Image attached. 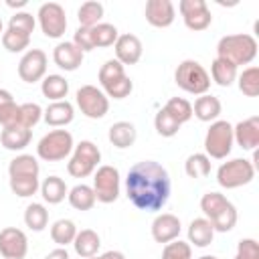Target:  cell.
<instances>
[{"instance_id": "6da1fadb", "label": "cell", "mask_w": 259, "mask_h": 259, "mask_svg": "<svg viewBox=\"0 0 259 259\" xmlns=\"http://www.w3.org/2000/svg\"><path fill=\"white\" fill-rule=\"evenodd\" d=\"M170 188L168 170L154 160H142L134 164L125 178L130 202L144 212L160 210L170 198Z\"/></svg>"}, {"instance_id": "7a4b0ae2", "label": "cell", "mask_w": 259, "mask_h": 259, "mask_svg": "<svg viewBox=\"0 0 259 259\" xmlns=\"http://www.w3.org/2000/svg\"><path fill=\"white\" fill-rule=\"evenodd\" d=\"M200 210L210 221L212 229L219 233H227L237 225V208L231 200L221 192H206L200 198Z\"/></svg>"}, {"instance_id": "3957f363", "label": "cell", "mask_w": 259, "mask_h": 259, "mask_svg": "<svg viewBox=\"0 0 259 259\" xmlns=\"http://www.w3.org/2000/svg\"><path fill=\"white\" fill-rule=\"evenodd\" d=\"M217 57L239 65H249L257 57V40L251 34H227L217 45Z\"/></svg>"}, {"instance_id": "277c9868", "label": "cell", "mask_w": 259, "mask_h": 259, "mask_svg": "<svg viewBox=\"0 0 259 259\" xmlns=\"http://www.w3.org/2000/svg\"><path fill=\"white\" fill-rule=\"evenodd\" d=\"M174 81L180 89L192 95H204L210 87V75L204 71V67L198 61L192 59H186L176 67Z\"/></svg>"}, {"instance_id": "5b68a950", "label": "cell", "mask_w": 259, "mask_h": 259, "mask_svg": "<svg viewBox=\"0 0 259 259\" xmlns=\"http://www.w3.org/2000/svg\"><path fill=\"white\" fill-rule=\"evenodd\" d=\"M73 136L67 130H53L40 138L36 146V154L45 162H61L73 152Z\"/></svg>"}, {"instance_id": "8992f818", "label": "cell", "mask_w": 259, "mask_h": 259, "mask_svg": "<svg viewBox=\"0 0 259 259\" xmlns=\"http://www.w3.org/2000/svg\"><path fill=\"white\" fill-rule=\"evenodd\" d=\"M101 162V152L99 148L89 142V140H83L79 142L75 148H73V156L71 160L67 162V172L73 176V178H87L89 174L95 172L97 164Z\"/></svg>"}, {"instance_id": "52a82bcc", "label": "cell", "mask_w": 259, "mask_h": 259, "mask_svg": "<svg viewBox=\"0 0 259 259\" xmlns=\"http://www.w3.org/2000/svg\"><path fill=\"white\" fill-rule=\"evenodd\" d=\"M233 125L225 119H217L210 123L206 136H204V150L208 158L223 160L233 150Z\"/></svg>"}, {"instance_id": "ba28073f", "label": "cell", "mask_w": 259, "mask_h": 259, "mask_svg": "<svg viewBox=\"0 0 259 259\" xmlns=\"http://www.w3.org/2000/svg\"><path fill=\"white\" fill-rule=\"evenodd\" d=\"M253 178H255V166L245 158H233L221 164L217 170V182L227 190L245 186Z\"/></svg>"}, {"instance_id": "9c48e42d", "label": "cell", "mask_w": 259, "mask_h": 259, "mask_svg": "<svg viewBox=\"0 0 259 259\" xmlns=\"http://www.w3.org/2000/svg\"><path fill=\"white\" fill-rule=\"evenodd\" d=\"M77 107L81 109V113L89 119H101L107 111H109V99L107 95L93 87V85H83L77 89Z\"/></svg>"}, {"instance_id": "30bf717a", "label": "cell", "mask_w": 259, "mask_h": 259, "mask_svg": "<svg viewBox=\"0 0 259 259\" xmlns=\"http://www.w3.org/2000/svg\"><path fill=\"white\" fill-rule=\"evenodd\" d=\"M93 192L95 200L109 204L115 202L119 196V172L113 166H99L93 176Z\"/></svg>"}, {"instance_id": "8fae6325", "label": "cell", "mask_w": 259, "mask_h": 259, "mask_svg": "<svg viewBox=\"0 0 259 259\" xmlns=\"http://www.w3.org/2000/svg\"><path fill=\"white\" fill-rule=\"evenodd\" d=\"M38 24L45 36L49 38H59L65 34L67 30V16H65V8L57 2H47L38 8Z\"/></svg>"}, {"instance_id": "7c38bea8", "label": "cell", "mask_w": 259, "mask_h": 259, "mask_svg": "<svg viewBox=\"0 0 259 259\" xmlns=\"http://www.w3.org/2000/svg\"><path fill=\"white\" fill-rule=\"evenodd\" d=\"M178 10H180V14L184 18L186 28H190L194 32L208 28L210 22H212L210 10H208L204 0H180Z\"/></svg>"}, {"instance_id": "4fadbf2b", "label": "cell", "mask_w": 259, "mask_h": 259, "mask_svg": "<svg viewBox=\"0 0 259 259\" xmlns=\"http://www.w3.org/2000/svg\"><path fill=\"white\" fill-rule=\"evenodd\" d=\"M47 73V55L40 49H30L22 55L18 63V77L24 83H36L45 79Z\"/></svg>"}, {"instance_id": "5bb4252c", "label": "cell", "mask_w": 259, "mask_h": 259, "mask_svg": "<svg viewBox=\"0 0 259 259\" xmlns=\"http://www.w3.org/2000/svg\"><path fill=\"white\" fill-rule=\"evenodd\" d=\"M28 251V239L24 231L6 227L0 231V255L4 259H24Z\"/></svg>"}, {"instance_id": "9a60e30c", "label": "cell", "mask_w": 259, "mask_h": 259, "mask_svg": "<svg viewBox=\"0 0 259 259\" xmlns=\"http://www.w3.org/2000/svg\"><path fill=\"white\" fill-rule=\"evenodd\" d=\"M180 219L172 212H162L152 223V237L156 243H170L180 235Z\"/></svg>"}, {"instance_id": "2e32d148", "label": "cell", "mask_w": 259, "mask_h": 259, "mask_svg": "<svg viewBox=\"0 0 259 259\" xmlns=\"http://www.w3.org/2000/svg\"><path fill=\"white\" fill-rule=\"evenodd\" d=\"M146 20L156 28H166L174 22V4L170 0H148L146 2Z\"/></svg>"}, {"instance_id": "e0dca14e", "label": "cell", "mask_w": 259, "mask_h": 259, "mask_svg": "<svg viewBox=\"0 0 259 259\" xmlns=\"http://www.w3.org/2000/svg\"><path fill=\"white\" fill-rule=\"evenodd\" d=\"M115 61H119L121 65H136L142 59V40L136 34H119L115 40Z\"/></svg>"}, {"instance_id": "ac0fdd59", "label": "cell", "mask_w": 259, "mask_h": 259, "mask_svg": "<svg viewBox=\"0 0 259 259\" xmlns=\"http://www.w3.org/2000/svg\"><path fill=\"white\" fill-rule=\"evenodd\" d=\"M233 140L243 150H255L259 146V117H247L233 127Z\"/></svg>"}, {"instance_id": "d6986e66", "label": "cell", "mask_w": 259, "mask_h": 259, "mask_svg": "<svg viewBox=\"0 0 259 259\" xmlns=\"http://www.w3.org/2000/svg\"><path fill=\"white\" fill-rule=\"evenodd\" d=\"M83 51L81 49H77L73 42H59L57 47H55V51H53V61H55V65L59 67V69H63V71H75V69H79L81 67V63H83Z\"/></svg>"}, {"instance_id": "ffe728a7", "label": "cell", "mask_w": 259, "mask_h": 259, "mask_svg": "<svg viewBox=\"0 0 259 259\" xmlns=\"http://www.w3.org/2000/svg\"><path fill=\"white\" fill-rule=\"evenodd\" d=\"M42 113H45L47 125H51V127H63V125L71 123L73 117H75V109H73V105H71L67 99H63V101H53Z\"/></svg>"}, {"instance_id": "44dd1931", "label": "cell", "mask_w": 259, "mask_h": 259, "mask_svg": "<svg viewBox=\"0 0 259 259\" xmlns=\"http://www.w3.org/2000/svg\"><path fill=\"white\" fill-rule=\"evenodd\" d=\"M30 138H32L30 130L20 127V125H8V127H2L0 144H2L6 150L18 152V150H24V148L30 144Z\"/></svg>"}, {"instance_id": "7402d4cb", "label": "cell", "mask_w": 259, "mask_h": 259, "mask_svg": "<svg viewBox=\"0 0 259 259\" xmlns=\"http://www.w3.org/2000/svg\"><path fill=\"white\" fill-rule=\"evenodd\" d=\"M73 247H75V253L79 257L89 259V257L97 255V251L101 247V239H99V235L93 229H83V231H77Z\"/></svg>"}, {"instance_id": "603a6c76", "label": "cell", "mask_w": 259, "mask_h": 259, "mask_svg": "<svg viewBox=\"0 0 259 259\" xmlns=\"http://www.w3.org/2000/svg\"><path fill=\"white\" fill-rule=\"evenodd\" d=\"M109 142L119 148V150H125L130 146H134L136 138H138V132L134 127V123L130 121H115L111 127H109V134H107Z\"/></svg>"}, {"instance_id": "cb8c5ba5", "label": "cell", "mask_w": 259, "mask_h": 259, "mask_svg": "<svg viewBox=\"0 0 259 259\" xmlns=\"http://www.w3.org/2000/svg\"><path fill=\"white\" fill-rule=\"evenodd\" d=\"M214 229L208 219H194L188 225V243L194 247H208L212 243Z\"/></svg>"}, {"instance_id": "d4e9b609", "label": "cell", "mask_w": 259, "mask_h": 259, "mask_svg": "<svg viewBox=\"0 0 259 259\" xmlns=\"http://www.w3.org/2000/svg\"><path fill=\"white\" fill-rule=\"evenodd\" d=\"M192 115H196L200 121H217V117L221 115V101L214 95H200L194 101L192 107Z\"/></svg>"}, {"instance_id": "484cf974", "label": "cell", "mask_w": 259, "mask_h": 259, "mask_svg": "<svg viewBox=\"0 0 259 259\" xmlns=\"http://www.w3.org/2000/svg\"><path fill=\"white\" fill-rule=\"evenodd\" d=\"M40 91L51 101H63L69 93V81L63 75H47L40 83Z\"/></svg>"}, {"instance_id": "4316f807", "label": "cell", "mask_w": 259, "mask_h": 259, "mask_svg": "<svg viewBox=\"0 0 259 259\" xmlns=\"http://www.w3.org/2000/svg\"><path fill=\"white\" fill-rule=\"evenodd\" d=\"M67 198H69V204L75 208V210H91L93 204H95V192L91 186L87 184H77L73 186L69 192H67Z\"/></svg>"}, {"instance_id": "83f0119b", "label": "cell", "mask_w": 259, "mask_h": 259, "mask_svg": "<svg viewBox=\"0 0 259 259\" xmlns=\"http://www.w3.org/2000/svg\"><path fill=\"white\" fill-rule=\"evenodd\" d=\"M67 184H65V180L63 178H59V176H49V178H45V182L40 184V194H42V198L49 202V204H59L61 200H65V196H67Z\"/></svg>"}, {"instance_id": "f1b7e54d", "label": "cell", "mask_w": 259, "mask_h": 259, "mask_svg": "<svg viewBox=\"0 0 259 259\" xmlns=\"http://www.w3.org/2000/svg\"><path fill=\"white\" fill-rule=\"evenodd\" d=\"M210 75H212V81L221 87H229L235 83L237 79V67L225 59H214L212 65H210Z\"/></svg>"}, {"instance_id": "f546056e", "label": "cell", "mask_w": 259, "mask_h": 259, "mask_svg": "<svg viewBox=\"0 0 259 259\" xmlns=\"http://www.w3.org/2000/svg\"><path fill=\"white\" fill-rule=\"evenodd\" d=\"M38 172H40V166H38L36 158L30 154H20L14 160H10V164H8L10 178L12 176H38Z\"/></svg>"}, {"instance_id": "4dcf8cb0", "label": "cell", "mask_w": 259, "mask_h": 259, "mask_svg": "<svg viewBox=\"0 0 259 259\" xmlns=\"http://www.w3.org/2000/svg\"><path fill=\"white\" fill-rule=\"evenodd\" d=\"M101 16H103V4L101 2H83L77 10V18H79V26H85V28H93L101 22Z\"/></svg>"}, {"instance_id": "1f68e13d", "label": "cell", "mask_w": 259, "mask_h": 259, "mask_svg": "<svg viewBox=\"0 0 259 259\" xmlns=\"http://www.w3.org/2000/svg\"><path fill=\"white\" fill-rule=\"evenodd\" d=\"M75 235H77V227L73 221L69 219H59L53 223L51 227V239L59 245V247H67L69 243L75 241Z\"/></svg>"}, {"instance_id": "d6a6232c", "label": "cell", "mask_w": 259, "mask_h": 259, "mask_svg": "<svg viewBox=\"0 0 259 259\" xmlns=\"http://www.w3.org/2000/svg\"><path fill=\"white\" fill-rule=\"evenodd\" d=\"M49 223V210L40 204V202H32L26 206L24 210V225L30 229V231H42Z\"/></svg>"}, {"instance_id": "836d02e7", "label": "cell", "mask_w": 259, "mask_h": 259, "mask_svg": "<svg viewBox=\"0 0 259 259\" xmlns=\"http://www.w3.org/2000/svg\"><path fill=\"white\" fill-rule=\"evenodd\" d=\"M40 117H42V109H40L38 103H22V105H18V113H16L14 125L32 130L40 121Z\"/></svg>"}, {"instance_id": "e575fe53", "label": "cell", "mask_w": 259, "mask_h": 259, "mask_svg": "<svg viewBox=\"0 0 259 259\" xmlns=\"http://www.w3.org/2000/svg\"><path fill=\"white\" fill-rule=\"evenodd\" d=\"M184 170L190 178H206L210 174V158L206 154H190L184 162Z\"/></svg>"}, {"instance_id": "d590c367", "label": "cell", "mask_w": 259, "mask_h": 259, "mask_svg": "<svg viewBox=\"0 0 259 259\" xmlns=\"http://www.w3.org/2000/svg\"><path fill=\"white\" fill-rule=\"evenodd\" d=\"M91 36H93V45H95V49H97V47L103 49V47H111V45H115L119 32H117V28H115L113 24H109V22H99L97 26L91 28Z\"/></svg>"}, {"instance_id": "8d00e7d4", "label": "cell", "mask_w": 259, "mask_h": 259, "mask_svg": "<svg viewBox=\"0 0 259 259\" xmlns=\"http://www.w3.org/2000/svg\"><path fill=\"white\" fill-rule=\"evenodd\" d=\"M16 113H18V105H16L12 93L6 89H0V123H2V127L14 125Z\"/></svg>"}, {"instance_id": "74e56055", "label": "cell", "mask_w": 259, "mask_h": 259, "mask_svg": "<svg viewBox=\"0 0 259 259\" xmlns=\"http://www.w3.org/2000/svg\"><path fill=\"white\" fill-rule=\"evenodd\" d=\"M38 188H40L38 176H12V178H10V190H12L16 196H20V198L32 196Z\"/></svg>"}, {"instance_id": "f35d334b", "label": "cell", "mask_w": 259, "mask_h": 259, "mask_svg": "<svg viewBox=\"0 0 259 259\" xmlns=\"http://www.w3.org/2000/svg\"><path fill=\"white\" fill-rule=\"evenodd\" d=\"M99 83H101V87L105 89L107 85H111V83H115V81H119L121 77H125V71H123V65L119 63V61H115V59H109V61H105L103 65H101V69H99Z\"/></svg>"}, {"instance_id": "ab89813d", "label": "cell", "mask_w": 259, "mask_h": 259, "mask_svg": "<svg viewBox=\"0 0 259 259\" xmlns=\"http://www.w3.org/2000/svg\"><path fill=\"white\" fill-rule=\"evenodd\" d=\"M239 89L247 97H257L259 95V69L257 67H247L239 75Z\"/></svg>"}, {"instance_id": "60d3db41", "label": "cell", "mask_w": 259, "mask_h": 259, "mask_svg": "<svg viewBox=\"0 0 259 259\" xmlns=\"http://www.w3.org/2000/svg\"><path fill=\"white\" fill-rule=\"evenodd\" d=\"M164 109H166L180 125L186 123V121L192 117V105H190L186 99H182V97H170L168 103L164 105Z\"/></svg>"}, {"instance_id": "b9f144b4", "label": "cell", "mask_w": 259, "mask_h": 259, "mask_svg": "<svg viewBox=\"0 0 259 259\" xmlns=\"http://www.w3.org/2000/svg\"><path fill=\"white\" fill-rule=\"evenodd\" d=\"M154 127H156V132H158L162 138H172V136L178 134L180 123L162 107V109L156 113V117H154Z\"/></svg>"}, {"instance_id": "7bdbcfd3", "label": "cell", "mask_w": 259, "mask_h": 259, "mask_svg": "<svg viewBox=\"0 0 259 259\" xmlns=\"http://www.w3.org/2000/svg\"><path fill=\"white\" fill-rule=\"evenodd\" d=\"M2 45H4V49H6L8 53H20V51L28 49L30 36H26V34H22V32H18V30L8 28L6 32H2Z\"/></svg>"}, {"instance_id": "ee69618b", "label": "cell", "mask_w": 259, "mask_h": 259, "mask_svg": "<svg viewBox=\"0 0 259 259\" xmlns=\"http://www.w3.org/2000/svg\"><path fill=\"white\" fill-rule=\"evenodd\" d=\"M162 259H192V249L188 243L174 239L164 245L162 249Z\"/></svg>"}, {"instance_id": "f6af8a7d", "label": "cell", "mask_w": 259, "mask_h": 259, "mask_svg": "<svg viewBox=\"0 0 259 259\" xmlns=\"http://www.w3.org/2000/svg\"><path fill=\"white\" fill-rule=\"evenodd\" d=\"M34 16L30 14V12H16L14 16H10V22H8V28H12V30H18V32H22V34H26V36H30L32 34V30H34Z\"/></svg>"}, {"instance_id": "bcb514c9", "label": "cell", "mask_w": 259, "mask_h": 259, "mask_svg": "<svg viewBox=\"0 0 259 259\" xmlns=\"http://www.w3.org/2000/svg\"><path fill=\"white\" fill-rule=\"evenodd\" d=\"M132 89H134V83H132V79L125 75V77H121L119 81L107 85V87H105V95H107V97H113V99H125V97L132 93Z\"/></svg>"}, {"instance_id": "7dc6e473", "label": "cell", "mask_w": 259, "mask_h": 259, "mask_svg": "<svg viewBox=\"0 0 259 259\" xmlns=\"http://www.w3.org/2000/svg\"><path fill=\"white\" fill-rule=\"evenodd\" d=\"M235 259H259V245L255 239H241Z\"/></svg>"}, {"instance_id": "c3c4849f", "label": "cell", "mask_w": 259, "mask_h": 259, "mask_svg": "<svg viewBox=\"0 0 259 259\" xmlns=\"http://www.w3.org/2000/svg\"><path fill=\"white\" fill-rule=\"evenodd\" d=\"M73 45L77 49H81L83 53L87 51H93L95 45H93V36H91V28H85V26H79L75 30V36H73Z\"/></svg>"}, {"instance_id": "681fc988", "label": "cell", "mask_w": 259, "mask_h": 259, "mask_svg": "<svg viewBox=\"0 0 259 259\" xmlns=\"http://www.w3.org/2000/svg\"><path fill=\"white\" fill-rule=\"evenodd\" d=\"M45 259H69V253H67L65 247H57V249H53L51 253H47Z\"/></svg>"}, {"instance_id": "f907efd6", "label": "cell", "mask_w": 259, "mask_h": 259, "mask_svg": "<svg viewBox=\"0 0 259 259\" xmlns=\"http://www.w3.org/2000/svg\"><path fill=\"white\" fill-rule=\"evenodd\" d=\"M99 259H125V255L121 251H105Z\"/></svg>"}, {"instance_id": "816d5d0a", "label": "cell", "mask_w": 259, "mask_h": 259, "mask_svg": "<svg viewBox=\"0 0 259 259\" xmlns=\"http://www.w3.org/2000/svg\"><path fill=\"white\" fill-rule=\"evenodd\" d=\"M6 6H10V8H24L26 0H6Z\"/></svg>"}, {"instance_id": "f5cc1de1", "label": "cell", "mask_w": 259, "mask_h": 259, "mask_svg": "<svg viewBox=\"0 0 259 259\" xmlns=\"http://www.w3.org/2000/svg\"><path fill=\"white\" fill-rule=\"evenodd\" d=\"M198 259H217V257H212V255H202V257H198Z\"/></svg>"}, {"instance_id": "db71d44e", "label": "cell", "mask_w": 259, "mask_h": 259, "mask_svg": "<svg viewBox=\"0 0 259 259\" xmlns=\"http://www.w3.org/2000/svg\"><path fill=\"white\" fill-rule=\"evenodd\" d=\"M0 32H2V20H0Z\"/></svg>"}, {"instance_id": "11a10c76", "label": "cell", "mask_w": 259, "mask_h": 259, "mask_svg": "<svg viewBox=\"0 0 259 259\" xmlns=\"http://www.w3.org/2000/svg\"><path fill=\"white\" fill-rule=\"evenodd\" d=\"M89 259H99V257H89Z\"/></svg>"}]
</instances>
